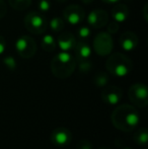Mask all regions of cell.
Instances as JSON below:
<instances>
[{"mask_svg":"<svg viewBox=\"0 0 148 149\" xmlns=\"http://www.w3.org/2000/svg\"><path fill=\"white\" fill-rule=\"evenodd\" d=\"M57 2H60V3H63V2H66V1H68V0H56Z\"/></svg>","mask_w":148,"mask_h":149,"instance_id":"32","label":"cell"},{"mask_svg":"<svg viewBox=\"0 0 148 149\" xmlns=\"http://www.w3.org/2000/svg\"><path fill=\"white\" fill-rule=\"evenodd\" d=\"M3 64L5 65V67L9 70H14L17 66V62H16L15 58L13 56H7V57H4L3 60H2Z\"/></svg>","mask_w":148,"mask_h":149,"instance_id":"23","label":"cell"},{"mask_svg":"<svg viewBox=\"0 0 148 149\" xmlns=\"http://www.w3.org/2000/svg\"><path fill=\"white\" fill-rule=\"evenodd\" d=\"M113 48H114V42L112 35H110L108 31H101L97 33L93 39L92 49L97 55L101 57L109 56L112 53Z\"/></svg>","mask_w":148,"mask_h":149,"instance_id":"5","label":"cell"},{"mask_svg":"<svg viewBox=\"0 0 148 149\" xmlns=\"http://www.w3.org/2000/svg\"><path fill=\"white\" fill-rule=\"evenodd\" d=\"M51 71L59 79H66L73 74L76 68V60L70 52L61 51L51 61Z\"/></svg>","mask_w":148,"mask_h":149,"instance_id":"2","label":"cell"},{"mask_svg":"<svg viewBox=\"0 0 148 149\" xmlns=\"http://www.w3.org/2000/svg\"><path fill=\"white\" fill-rule=\"evenodd\" d=\"M41 46L44 51L46 52H54L57 47V42L55 38L52 35H45L42 38Z\"/></svg>","mask_w":148,"mask_h":149,"instance_id":"16","label":"cell"},{"mask_svg":"<svg viewBox=\"0 0 148 149\" xmlns=\"http://www.w3.org/2000/svg\"><path fill=\"white\" fill-rule=\"evenodd\" d=\"M106 68L110 74L116 77H125L133 70V62L128 56L122 53L110 54Z\"/></svg>","mask_w":148,"mask_h":149,"instance_id":"3","label":"cell"},{"mask_svg":"<svg viewBox=\"0 0 148 149\" xmlns=\"http://www.w3.org/2000/svg\"><path fill=\"white\" fill-rule=\"evenodd\" d=\"M119 44H120L121 48H122L124 51L130 52L136 49V47L139 44V39L134 31H127L120 36Z\"/></svg>","mask_w":148,"mask_h":149,"instance_id":"12","label":"cell"},{"mask_svg":"<svg viewBox=\"0 0 148 149\" xmlns=\"http://www.w3.org/2000/svg\"><path fill=\"white\" fill-rule=\"evenodd\" d=\"M16 53L24 59H31L37 53V44L30 36H20L15 41Z\"/></svg>","mask_w":148,"mask_h":149,"instance_id":"6","label":"cell"},{"mask_svg":"<svg viewBox=\"0 0 148 149\" xmlns=\"http://www.w3.org/2000/svg\"><path fill=\"white\" fill-rule=\"evenodd\" d=\"M8 3L14 10L24 11L31 6L32 0H8Z\"/></svg>","mask_w":148,"mask_h":149,"instance_id":"20","label":"cell"},{"mask_svg":"<svg viewBox=\"0 0 148 149\" xmlns=\"http://www.w3.org/2000/svg\"><path fill=\"white\" fill-rule=\"evenodd\" d=\"M52 7L50 0H39L38 1V9L41 12H48Z\"/></svg>","mask_w":148,"mask_h":149,"instance_id":"24","label":"cell"},{"mask_svg":"<svg viewBox=\"0 0 148 149\" xmlns=\"http://www.w3.org/2000/svg\"><path fill=\"white\" fill-rule=\"evenodd\" d=\"M99 149H110V148H108V147H101V148H99Z\"/></svg>","mask_w":148,"mask_h":149,"instance_id":"34","label":"cell"},{"mask_svg":"<svg viewBox=\"0 0 148 149\" xmlns=\"http://www.w3.org/2000/svg\"><path fill=\"white\" fill-rule=\"evenodd\" d=\"M147 8H148V5L147 4H145L144 5V7H143V13H144V19L145 20H147V13H146V11H147Z\"/></svg>","mask_w":148,"mask_h":149,"instance_id":"30","label":"cell"},{"mask_svg":"<svg viewBox=\"0 0 148 149\" xmlns=\"http://www.w3.org/2000/svg\"><path fill=\"white\" fill-rule=\"evenodd\" d=\"M24 26L30 33L35 35H42L46 33L48 29V22L46 17L39 11H31L24 17Z\"/></svg>","mask_w":148,"mask_h":149,"instance_id":"4","label":"cell"},{"mask_svg":"<svg viewBox=\"0 0 148 149\" xmlns=\"http://www.w3.org/2000/svg\"><path fill=\"white\" fill-rule=\"evenodd\" d=\"M87 24L95 30L105 28L109 24V14L104 9H93L87 15Z\"/></svg>","mask_w":148,"mask_h":149,"instance_id":"9","label":"cell"},{"mask_svg":"<svg viewBox=\"0 0 148 149\" xmlns=\"http://www.w3.org/2000/svg\"><path fill=\"white\" fill-rule=\"evenodd\" d=\"M101 100L105 104H111V106H116L121 102L123 97V92L121 88L115 85H107L104 87L101 91Z\"/></svg>","mask_w":148,"mask_h":149,"instance_id":"10","label":"cell"},{"mask_svg":"<svg viewBox=\"0 0 148 149\" xmlns=\"http://www.w3.org/2000/svg\"><path fill=\"white\" fill-rule=\"evenodd\" d=\"M77 35L80 38V40L82 41H85L87 40L91 35V28L88 26H81L80 28L78 29V31H77Z\"/></svg>","mask_w":148,"mask_h":149,"instance_id":"21","label":"cell"},{"mask_svg":"<svg viewBox=\"0 0 148 149\" xmlns=\"http://www.w3.org/2000/svg\"><path fill=\"white\" fill-rule=\"evenodd\" d=\"M72 140V134L68 128L58 127L52 132L51 141L57 146H64L70 144Z\"/></svg>","mask_w":148,"mask_h":149,"instance_id":"11","label":"cell"},{"mask_svg":"<svg viewBox=\"0 0 148 149\" xmlns=\"http://www.w3.org/2000/svg\"><path fill=\"white\" fill-rule=\"evenodd\" d=\"M122 149H132V148H130V147H124V148H122Z\"/></svg>","mask_w":148,"mask_h":149,"instance_id":"33","label":"cell"},{"mask_svg":"<svg viewBox=\"0 0 148 149\" xmlns=\"http://www.w3.org/2000/svg\"><path fill=\"white\" fill-rule=\"evenodd\" d=\"M49 28L51 29L54 33H61L65 28V22L61 17L58 16H54L53 18H51V20L49 22Z\"/></svg>","mask_w":148,"mask_h":149,"instance_id":"19","label":"cell"},{"mask_svg":"<svg viewBox=\"0 0 148 149\" xmlns=\"http://www.w3.org/2000/svg\"><path fill=\"white\" fill-rule=\"evenodd\" d=\"M110 81V76L105 71H99L93 77V83L97 87H105Z\"/></svg>","mask_w":148,"mask_h":149,"instance_id":"18","label":"cell"},{"mask_svg":"<svg viewBox=\"0 0 148 149\" xmlns=\"http://www.w3.org/2000/svg\"><path fill=\"white\" fill-rule=\"evenodd\" d=\"M81 1L83 2V3H86V4H90V3H92L94 0H81Z\"/></svg>","mask_w":148,"mask_h":149,"instance_id":"31","label":"cell"},{"mask_svg":"<svg viewBox=\"0 0 148 149\" xmlns=\"http://www.w3.org/2000/svg\"><path fill=\"white\" fill-rule=\"evenodd\" d=\"M56 42H57L58 47L60 48L61 51L70 52L74 50L75 45H76V43H77V39L72 33L67 31V33H60Z\"/></svg>","mask_w":148,"mask_h":149,"instance_id":"13","label":"cell"},{"mask_svg":"<svg viewBox=\"0 0 148 149\" xmlns=\"http://www.w3.org/2000/svg\"><path fill=\"white\" fill-rule=\"evenodd\" d=\"M133 140L137 145L145 146L148 141V131L146 128H141L139 129L133 136Z\"/></svg>","mask_w":148,"mask_h":149,"instance_id":"17","label":"cell"},{"mask_svg":"<svg viewBox=\"0 0 148 149\" xmlns=\"http://www.w3.org/2000/svg\"><path fill=\"white\" fill-rule=\"evenodd\" d=\"M7 13V5L4 0H0V19L3 18Z\"/></svg>","mask_w":148,"mask_h":149,"instance_id":"27","label":"cell"},{"mask_svg":"<svg viewBox=\"0 0 148 149\" xmlns=\"http://www.w3.org/2000/svg\"><path fill=\"white\" fill-rule=\"evenodd\" d=\"M112 17L114 22L118 24L126 22L129 17V8L126 4L117 3L116 6L112 9Z\"/></svg>","mask_w":148,"mask_h":149,"instance_id":"15","label":"cell"},{"mask_svg":"<svg viewBox=\"0 0 148 149\" xmlns=\"http://www.w3.org/2000/svg\"><path fill=\"white\" fill-rule=\"evenodd\" d=\"M131 102L138 108H145L148 104V90L144 83H134L128 90Z\"/></svg>","mask_w":148,"mask_h":149,"instance_id":"7","label":"cell"},{"mask_svg":"<svg viewBox=\"0 0 148 149\" xmlns=\"http://www.w3.org/2000/svg\"><path fill=\"white\" fill-rule=\"evenodd\" d=\"M101 1L104 3H108V4H117L120 1H122V0H101Z\"/></svg>","mask_w":148,"mask_h":149,"instance_id":"29","label":"cell"},{"mask_svg":"<svg viewBox=\"0 0 148 149\" xmlns=\"http://www.w3.org/2000/svg\"><path fill=\"white\" fill-rule=\"evenodd\" d=\"M63 17L65 22L70 26H79L84 20L85 12L81 6L77 4H71L63 10Z\"/></svg>","mask_w":148,"mask_h":149,"instance_id":"8","label":"cell"},{"mask_svg":"<svg viewBox=\"0 0 148 149\" xmlns=\"http://www.w3.org/2000/svg\"><path fill=\"white\" fill-rule=\"evenodd\" d=\"M112 123L116 129L122 132H131L140 124V115L136 108L130 104L117 107L112 114Z\"/></svg>","mask_w":148,"mask_h":149,"instance_id":"1","label":"cell"},{"mask_svg":"<svg viewBox=\"0 0 148 149\" xmlns=\"http://www.w3.org/2000/svg\"><path fill=\"white\" fill-rule=\"evenodd\" d=\"M73 51L75 52V58H76L75 60L77 62L89 59L91 54H92L91 46L86 41H82V40L81 41H77Z\"/></svg>","mask_w":148,"mask_h":149,"instance_id":"14","label":"cell"},{"mask_svg":"<svg viewBox=\"0 0 148 149\" xmlns=\"http://www.w3.org/2000/svg\"><path fill=\"white\" fill-rule=\"evenodd\" d=\"M76 149H93V146L90 141L88 140H80L77 143Z\"/></svg>","mask_w":148,"mask_h":149,"instance_id":"26","label":"cell"},{"mask_svg":"<svg viewBox=\"0 0 148 149\" xmlns=\"http://www.w3.org/2000/svg\"><path fill=\"white\" fill-rule=\"evenodd\" d=\"M6 49V40L3 36L0 35V56L5 52Z\"/></svg>","mask_w":148,"mask_h":149,"instance_id":"28","label":"cell"},{"mask_svg":"<svg viewBox=\"0 0 148 149\" xmlns=\"http://www.w3.org/2000/svg\"><path fill=\"white\" fill-rule=\"evenodd\" d=\"M78 69L81 73H88L92 69V63L89 59L78 61Z\"/></svg>","mask_w":148,"mask_h":149,"instance_id":"22","label":"cell"},{"mask_svg":"<svg viewBox=\"0 0 148 149\" xmlns=\"http://www.w3.org/2000/svg\"><path fill=\"white\" fill-rule=\"evenodd\" d=\"M107 26H108L107 31L110 33V35H114V33H117L119 31V29H120V26H119V24H118V22H110V24H108Z\"/></svg>","mask_w":148,"mask_h":149,"instance_id":"25","label":"cell"}]
</instances>
